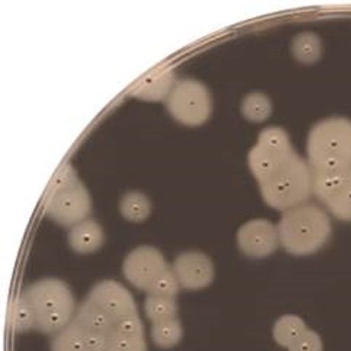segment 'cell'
Returning <instances> with one entry per match:
<instances>
[{"label": "cell", "instance_id": "7", "mask_svg": "<svg viewBox=\"0 0 351 351\" xmlns=\"http://www.w3.org/2000/svg\"><path fill=\"white\" fill-rule=\"evenodd\" d=\"M168 105L176 119L192 126L204 123L210 112L208 91L193 80H184L178 84L169 98Z\"/></svg>", "mask_w": 351, "mask_h": 351}, {"label": "cell", "instance_id": "18", "mask_svg": "<svg viewBox=\"0 0 351 351\" xmlns=\"http://www.w3.org/2000/svg\"><path fill=\"white\" fill-rule=\"evenodd\" d=\"M121 210L128 221L141 222L147 219L152 211L148 198L138 192H131L125 195L121 202Z\"/></svg>", "mask_w": 351, "mask_h": 351}, {"label": "cell", "instance_id": "3", "mask_svg": "<svg viewBox=\"0 0 351 351\" xmlns=\"http://www.w3.org/2000/svg\"><path fill=\"white\" fill-rule=\"evenodd\" d=\"M311 171L330 173L351 167V123L330 119L311 130L307 143Z\"/></svg>", "mask_w": 351, "mask_h": 351}, {"label": "cell", "instance_id": "22", "mask_svg": "<svg viewBox=\"0 0 351 351\" xmlns=\"http://www.w3.org/2000/svg\"><path fill=\"white\" fill-rule=\"evenodd\" d=\"M294 56L302 62H315L321 56L322 45L317 37L310 34H305L297 37L293 44Z\"/></svg>", "mask_w": 351, "mask_h": 351}, {"label": "cell", "instance_id": "16", "mask_svg": "<svg viewBox=\"0 0 351 351\" xmlns=\"http://www.w3.org/2000/svg\"><path fill=\"white\" fill-rule=\"evenodd\" d=\"M152 336L156 346L160 348H173L180 341L183 337V328L177 317L154 323Z\"/></svg>", "mask_w": 351, "mask_h": 351}, {"label": "cell", "instance_id": "21", "mask_svg": "<svg viewBox=\"0 0 351 351\" xmlns=\"http://www.w3.org/2000/svg\"><path fill=\"white\" fill-rule=\"evenodd\" d=\"M11 322L12 328L20 333L36 329L34 311L23 295L19 297L12 304Z\"/></svg>", "mask_w": 351, "mask_h": 351}, {"label": "cell", "instance_id": "20", "mask_svg": "<svg viewBox=\"0 0 351 351\" xmlns=\"http://www.w3.org/2000/svg\"><path fill=\"white\" fill-rule=\"evenodd\" d=\"M172 79L170 71L161 69L143 81L137 94L148 99H161L170 89Z\"/></svg>", "mask_w": 351, "mask_h": 351}, {"label": "cell", "instance_id": "8", "mask_svg": "<svg viewBox=\"0 0 351 351\" xmlns=\"http://www.w3.org/2000/svg\"><path fill=\"white\" fill-rule=\"evenodd\" d=\"M169 267L159 250L152 247H141L128 255L124 262L123 272L131 285L147 292Z\"/></svg>", "mask_w": 351, "mask_h": 351}, {"label": "cell", "instance_id": "15", "mask_svg": "<svg viewBox=\"0 0 351 351\" xmlns=\"http://www.w3.org/2000/svg\"><path fill=\"white\" fill-rule=\"evenodd\" d=\"M306 329L302 318L295 315H285L275 324L274 339L280 346L288 348Z\"/></svg>", "mask_w": 351, "mask_h": 351}, {"label": "cell", "instance_id": "24", "mask_svg": "<svg viewBox=\"0 0 351 351\" xmlns=\"http://www.w3.org/2000/svg\"><path fill=\"white\" fill-rule=\"evenodd\" d=\"M271 104L261 94L250 96L243 104L244 114L248 119L254 121L265 120L271 114Z\"/></svg>", "mask_w": 351, "mask_h": 351}, {"label": "cell", "instance_id": "4", "mask_svg": "<svg viewBox=\"0 0 351 351\" xmlns=\"http://www.w3.org/2000/svg\"><path fill=\"white\" fill-rule=\"evenodd\" d=\"M23 295L34 311L36 330L43 334H58L73 321L76 313L71 290L58 280L36 282Z\"/></svg>", "mask_w": 351, "mask_h": 351}, {"label": "cell", "instance_id": "11", "mask_svg": "<svg viewBox=\"0 0 351 351\" xmlns=\"http://www.w3.org/2000/svg\"><path fill=\"white\" fill-rule=\"evenodd\" d=\"M173 269L180 285L186 290L197 291L208 287L215 276L210 259L197 252L180 254L176 259Z\"/></svg>", "mask_w": 351, "mask_h": 351}, {"label": "cell", "instance_id": "6", "mask_svg": "<svg viewBox=\"0 0 351 351\" xmlns=\"http://www.w3.org/2000/svg\"><path fill=\"white\" fill-rule=\"evenodd\" d=\"M313 193L335 217L351 221V167L335 172L313 173Z\"/></svg>", "mask_w": 351, "mask_h": 351}, {"label": "cell", "instance_id": "5", "mask_svg": "<svg viewBox=\"0 0 351 351\" xmlns=\"http://www.w3.org/2000/svg\"><path fill=\"white\" fill-rule=\"evenodd\" d=\"M44 209L56 222L72 228L87 219L91 211V200L77 180L65 186L49 187Z\"/></svg>", "mask_w": 351, "mask_h": 351}, {"label": "cell", "instance_id": "14", "mask_svg": "<svg viewBox=\"0 0 351 351\" xmlns=\"http://www.w3.org/2000/svg\"><path fill=\"white\" fill-rule=\"evenodd\" d=\"M73 319L87 329L106 337L114 327V321L89 298L79 306Z\"/></svg>", "mask_w": 351, "mask_h": 351}, {"label": "cell", "instance_id": "19", "mask_svg": "<svg viewBox=\"0 0 351 351\" xmlns=\"http://www.w3.org/2000/svg\"><path fill=\"white\" fill-rule=\"evenodd\" d=\"M106 351H147L144 335L124 333L112 329L106 338Z\"/></svg>", "mask_w": 351, "mask_h": 351}, {"label": "cell", "instance_id": "13", "mask_svg": "<svg viewBox=\"0 0 351 351\" xmlns=\"http://www.w3.org/2000/svg\"><path fill=\"white\" fill-rule=\"evenodd\" d=\"M104 241L103 230L100 226L90 219L75 224L69 234L71 247L80 254L95 252Z\"/></svg>", "mask_w": 351, "mask_h": 351}, {"label": "cell", "instance_id": "25", "mask_svg": "<svg viewBox=\"0 0 351 351\" xmlns=\"http://www.w3.org/2000/svg\"><path fill=\"white\" fill-rule=\"evenodd\" d=\"M288 349L289 351H323V343L315 331L306 329Z\"/></svg>", "mask_w": 351, "mask_h": 351}, {"label": "cell", "instance_id": "10", "mask_svg": "<svg viewBox=\"0 0 351 351\" xmlns=\"http://www.w3.org/2000/svg\"><path fill=\"white\" fill-rule=\"evenodd\" d=\"M278 230L266 219H254L244 224L238 232L237 241L241 252L250 258H265L278 246Z\"/></svg>", "mask_w": 351, "mask_h": 351}, {"label": "cell", "instance_id": "26", "mask_svg": "<svg viewBox=\"0 0 351 351\" xmlns=\"http://www.w3.org/2000/svg\"><path fill=\"white\" fill-rule=\"evenodd\" d=\"M114 328L124 333L144 335V328L141 319L137 313L124 317L115 323Z\"/></svg>", "mask_w": 351, "mask_h": 351}, {"label": "cell", "instance_id": "9", "mask_svg": "<svg viewBox=\"0 0 351 351\" xmlns=\"http://www.w3.org/2000/svg\"><path fill=\"white\" fill-rule=\"evenodd\" d=\"M88 298L101 308L114 324L124 317L137 313L136 305L130 293L114 280L100 282L93 288Z\"/></svg>", "mask_w": 351, "mask_h": 351}, {"label": "cell", "instance_id": "17", "mask_svg": "<svg viewBox=\"0 0 351 351\" xmlns=\"http://www.w3.org/2000/svg\"><path fill=\"white\" fill-rule=\"evenodd\" d=\"M145 311L147 317L153 324L158 323L177 317L178 304L175 298L148 294L145 302Z\"/></svg>", "mask_w": 351, "mask_h": 351}, {"label": "cell", "instance_id": "1", "mask_svg": "<svg viewBox=\"0 0 351 351\" xmlns=\"http://www.w3.org/2000/svg\"><path fill=\"white\" fill-rule=\"evenodd\" d=\"M250 171L263 199L278 210L306 202L313 193L311 167L293 149L283 130L268 128L260 134L248 156Z\"/></svg>", "mask_w": 351, "mask_h": 351}, {"label": "cell", "instance_id": "12", "mask_svg": "<svg viewBox=\"0 0 351 351\" xmlns=\"http://www.w3.org/2000/svg\"><path fill=\"white\" fill-rule=\"evenodd\" d=\"M108 337L73 321L54 335L52 351H106Z\"/></svg>", "mask_w": 351, "mask_h": 351}, {"label": "cell", "instance_id": "23", "mask_svg": "<svg viewBox=\"0 0 351 351\" xmlns=\"http://www.w3.org/2000/svg\"><path fill=\"white\" fill-rule=\"evenodd\" d=\"M180 284L173 269L169 267L156 280L147 293L154 295L175 298L179 291Z\"/></svg>", "mask_w": 351, "mask_h": 351}, {"label": "cell", "instance_id": "2", "mask_svg": "<svg viewBox=\"0 0 351 351\" xmlns=\"http://www.w3.org/2000/svg\"><path fill=\"white\" fill-rule=\"evenodd\" d=\"M330 219L322 208L304 203L287 210L279 226V240L288 253L297 256L317 252L331 234Z\"/></svg>", "mask_w": 351, "mask_h": 351}]
</instances>
